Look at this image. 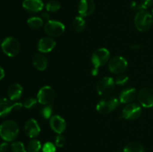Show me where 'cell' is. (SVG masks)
I'll return each instance as SVG.
<instances>
[{
  "label": "cell",
  "instance_id": "1",
  "mask_svg": "<svg viewBox=\"0 0 153 152\" xmlns=\"http://www.w3.org/2000/svg\"><path fill=\"white\" fill-rule=\"evenodd\" d=\"M19 132V125L13 120H6L0 125V137L7 142L13 141Z\"/></svg>",
  "mask_w": 153,
  "mask_h": 152
},
{
  "label": "cell",
  "instance_id": "2",
  "mask_svg": "<svg viewBox=\"0 0 153 152\" xmlns=\"http://www.w3.org/2000/svg\"><path fill=\"white\" fill-rule=\"evenodd\" d=\"M110 52L105 48H100L97 49L91 56V62L94 65L92 69L93 75H97L99 73V68L107 63L110 59Z\"/></svg>",
  "mask_w": 153,
  "mask_h": 152
},
{
  "label": "cell",
  "instance_id": "3",
  "mask_svg": "<svg viewBox=\"0 0 153 152\" xmlns=\"http://www.w3.org/2000/svg\"><path fill=\"white\" fill-rule=\"evenodd\" d=\"M153 23V16L147 10H139L134 17V25L140 31H146Z\"/></svg>",
  "mask_w": 153,
  "mask_h": 152
},
{
  "label": "cell",
  "instance_id": "4",
  "mask_svg": "<svg viewBox=\"0 0 153 152\" xmlns=\"http://www.w3.org/2000/svg\"><path fill=\"white\" fill-rule=\"evenodd\" d=\"M119 99L114 96H105L100 100L97 105V110L102 114H108L111 113L119 105Z\"/></svg>",
  "mask_w": 153,
  "mask_h": 152
},
{
  "label": "cell",
  "instance_id": "5",
  "mask_svg": "<svg viewBox=\"0 0 153 152\" xmlns=\"http://www.w3.org/2000/svg\"><path fill=\"white\" fill-rule=\"evenodd\" d=\"M1 48L4 54L13 58L17 55L20 50V44L16 38L12 37H7L1 43Z\"/></svg>",
  "mask_w": 153,
  "mask_h": 152
},
{
  "label": "cell",
  "instance_id": "6",
  "mask_svg": "<svg viewBox=\"0 0 153 152\" xmlns=\"http://www.w3.org/2000/svg\"><path fill=\"white\" fill-rule=\"evenodd\" d=\"M44 31L46 34L49 37H59V36L62 35L65 31V25L59 21L49 19L45 24Z\"/></svg>",
  "mask_w": 153,
  "mask_h": 152
},
{
  "label": "cell",
  "instance_id": "7",
  "mask_svg": "<svg viewBox=\"0 0 153 152\" xmlns=\"http://www.w3.org/2000/svg\"><path fill=\"white\" fill-rule=\"evenodd\" d=\"M128 66V62L122 56H114L108 61V69L114 74L120 75L123 73Z\"/></svg>",
  "mask_w": 153,
  "mask_h": 152
},
{
  "label": "cell",
  "instance_id": "8",
  "mask_svg": "<svg viewBox=\"0 0 153 152\" xmlns=\"http://www.w3.org/2000/svg\"><path fill=\"white\" fill-rule=\"evenodd\" d=\"M115 86V80L113 77H104L100 79L97 85V91L102 96H108L113 92Z\"/></svg>",
  "mask_w": 153,
  "mask_h": 152
},
{
  "label": "cell",
  "instance_id": "9",
  "mask_svg": "<svg viewBox=\"0 0 153 152\" xmlns=\"http://www.w3.org/2000/svg\"><path fill=\"white\" fill-rule=\"evenodd\" d=\"M55 92L53 88L49 86H44L39 90L37 95V99L40 104L43 105H49L54 101Z\"/></svg>",
  "mask_w": 153,
  "mask_h": 152
},
{
  "label": "cell",
  "instance_id": "10",
  "mask_svg": "<svg viewBox=\"0 0 153 152\" xmlns=\"http://www.w3.org/2000/svg\"><path fill=\"white\" fill-rule=\"evenodd\" d=\"M123 117L128 120H134L138 119L142 113L141 106L137 103L127 104L123 109Z\"/></svg>",
  "mask_w": 153,
  "mask_h": 152
},
{
  "label": "cell",
  "instance_id": "11",
  "mask_svg": "<svg viewBox=\"0 0 153 152\" xmlns=\"http://www.w3.org/2000/svg\"><path fill=\"white\" fill-rule=\"evenodd\" d=\"M137 99L141 107L146 108L153 107V89L149 87L141 89L137 94Z\"/></svg>",
  "mask_w": 153,
  "mask_h": 152
},
{
  "label": "cell",
  "instance_id": "12",
  "mask_svg": "<svg viewBox=\"0 0 153 152\" xmlns=\"http://www.w3.org/2000/svg\"><path fill=\"white\" fill-rule=\"evenodd\" d=\"M22 107L23 104L22 103H11V101L7 98H0V118L7 116L13 110H20Z\"/></svg>",
  "mask_w": 153,
  "mask_h": 152
},
{
  "label": "cell",
  "instance_id": "13",
  "mask_svg": "<svg viewBox=\"0 0 153 152\" xmlns=\"http://www.w3.org/2000/svg\"><path fill=\"white\" fill-rule=\"evenodd\" d=\"M95 10V2L94 0H80L78 5V12L79 16H90L94 13Z\"/></svg>",
  "mask_w": 153,
  "mask_h": 152
},
{
  "label": "cell",
  "instance_id": "14",
  "mask_svg": "<svg viewBox=\"0 0 153 152\" xmlns=\"http://www.w3.org/2000/svg\"><path fill=\"white\" fill-rule=\"evenodd\" d=\"M25 134L30 138H35L40 134V128L38 122L34 119H28L24 126Z\"/></svg>",
  "mask_w": 153,
  "mask_h": 152
},
{
  "label": "cell",
  "instance_id": "15",
  "mask_svg": "<svg viewBox=\"0 0 153 152\" xmlns=\"http://www.w3.org/2000/svg\"><path fill=\"white\" fill-rule=\"evenodd\" d=\"M49 124H50V127L52 131H55L58 134H62L65 131L66 127H67L66 121L64 120V118L58 115L52 116L49 121Z\"/></svg>",
  "mask_w": 153,
  "mask_h": 152
},
{
  "label": "cell",
  "instance_id": "16",
  "mask_svg": "<svg viewBox=\"0 0 153 152\" xmlns=\"http://www.w3.org/2000/svg\"><path fill=\"white\" fill-rule=\"evenodd\" d=\"M56 46V42L51 37H43L37 43V49L40 53H49Z\"/></svg>",
  "mask_w": 153,
  "mask_h": 152
},
{
  "label": "cell",
  "instance_id": "17",
  "mask_svg": "<svg viewBox=\"0 0 153 152\" xmlns=\"http://www.w3.org/2000/svg\"><path fill=\"white\" fill-rule=\"evenodd\" d=\"M22 7L27 11L37 13L43 10L44 4L42 0H24L22 1Z\"/></svg>",
  "mask_w": 153,
  "mask_h": 152
},
{
  "label": "cell",
  "instance_id": "18",
  "mask_svg": "<svg viewBox=\"0 0 153 152\" xmlns=\"http://www.w3.org/2000/svg\"><path fill=\"white\" fill-rule=\"evenodd\" d=\"M137 97V90L135 88L128 87L124 89L120 94L119 101L123 104L131 103Z\"/></svg>",
  "mask_w": 153,
  "mask_h": 152
},
{
  "label": "cell",
  "instance_id": "19",
  "mask_svg": "<svg viewBox=\"0 0 153 152\" xmlns=\"http://www.w3.org/2000/svg\"><path fill=\"white\" fill-rule=\"evenodd\" d=\"M23 89L19 83H12L7 89V96L12 101H17L22 97Z\"/></svg>",
  "mask_w": 153,
  "mask_h": 152
},
{
  "label": "cell",
  "instance_id": "20",
  "mask_svg": "<svg viewBox=\"0 0 153 152\" xmlns=\"http://www.w3.org/2000/svg\"><path fill=\"white\" fill-rule=\"evenodd\" d=\"M32 63L34 66L39 71H44L48 66L47 58L42 53H38L34 55Z\"/></svg>",
  "mask_w": 153,
  "mask_h": 152
},
{
  "label": "cell",
  "instance_id": "21",
  "mask_svg": "<svg viewBox=\"0 0 153 152\" xmlns=\"http://www.w3.org/2000/svg\"><path fill=\"white\" fill-rule=\"evenodd\" d=\"M73 27L76 32H82L86 28V22L83 16H78L73 21Z\"/></svg>",
  "mask_w": 153,
  "mask_h": 152
},
{
  "label": "cell",
  "instance_id": "22",
  "mask_svg": "<svg viewBox=\"0 0 153 152\" xmlns=\"http://www.w3.org/2000/svg\"><path fill=\"white\" fill-rule=\"evenodd\" d=\"M123 152H144V148L140 143L132 142L126 145Z\"/></svg>",
  "mask_w": 153,
  "mask_h": 152
},
{
  "label": "cell",
  "instance_id": "23",
  "mask_svg": "<svg viewBox=\"0 0 153 152\" xmlns=\"http://www.w3.org/2000/svg\"><path fill=\"white\" fill-rule=\"evenodd\" d=\"M27 24L32 29H38L43 25V20L41 17L32 16L27 20Z\"/></svg>",
  "mask_w": 153,
  "mask_h": 152
},
{
  "label": "cell",
  "instance_id": "24",
  "mask_svg": "<svg viewBox=\"0 0 153 152\" xmlns=\"http://www.w3.org/2000/svg\"><path fill=\"white\" fill-rule=\"evenodd\" d=\"M41 143L39 140L33 139L28 142L27 146V152H39L41 150Z\"/></svg>",
  "mask_w": 153,
  "mask_h": 152
},
{
  "label": "cell",
  "instance_id": "25",
  "mask_svg": "<svg viewBox=\"0 0 153 152\" xmlns=\"http://www.w3.org/2000/svg\"><path fill=\"white\" fill-rule=\"evenodd\" d=\"M61 8V4L56 0H50L46 4L47 12H57Z\"/></svg>",
  "mask_w": 153,
  "mask_h": 152
},
{
  "label": "cell",
  "instance_id": "26",
  "mask_svg": "<svg viewBox=\"0 0 153 152\" xmlns=\"http://www.w3.org/2000/svg\"><path fill=\"white\" fill-rule=\"evenodd\" d=\"M10 148L12 152H27V149L22 142H13L10 145Z\"/></svg>",
  "mask_w": 153,
  "mask_h": 152
},
{
  "label": "cell",
  "instance_id": "27",
  "mask_svg": "<svg viewBox=\"0 0 153 152\" xmlns=\"http://www.w3.org/2000/svg\"><path fill=\"white\" fill-rule=\"evenodd\" d=\"M40 114L45 119H51V117L52 116V105L49 104V105H46L44 107H43L42 110H40Z\"/></svg>",
  "mask_w": 153,
  "mask_h": 152
},
{
  "label": "cell",
  "instance_id": "28",
  "mask_svg": "<svg viewBox=\"0 0 153 152\" xmlns=\"http://www.w3.org/2000/svg\"><path fill=\"white\" fill-rule=\"evenodd\" d=\"M153 4V0H140L138 2L139 10H146Z\"/></svg>",
  "mask_w": 153,
  "mask_h": 152
},
{
  "label": "cell",
  "instance_id": "29",
  "mask_svg": "<svg viewBox=\"0 0 153 152\" xmlns=\"http://www.w3.org/2000/svg\"><path fill=\"white\" fill-rule=\"evenodd\" d=\"M43 152H56V146L51 142H47L42 147Z\"/></svg>",
  "mask_w": 153,
  "mask_h": 152
},
{
  "label": "cell",
  "instance_id": "30",
  "mask_svg": "<svg viewBox=\"0 0 153 152\" xmlns=\"http://www.w3.org/2000/svg\"><path fill=\"white\" fill-rule=\"evenodd\" d=\"M128 77L125 75L120 74L118 75V76L117 77L116 80H115V84L117 85H120V86H123L126 83L128 82Z\"/></svg>",
  "mask_w": 153,
  "mask_h": 152
},
{
  "label": "cell",
  "instance_id": "31",
  "mask_svg": "<svg viewBox=\"0 0 153 152\" xmlns=\"http://www.w3.org/2000/svg\"><path fill=\"white\" fill-rule=\"evenodd\" d=\"M38 102L37 101V98H29L28 99L25 100L23 103V107L26 109H31L33 108L34 106L37 104V103Z\"/></svg>",
  "mask_w": 153,
  "mask_h": 152
},
{
  "label": "cell",
  "instance_id": "32",
  "mask_svg": "<svg viewBox=\"0 0 153 152\" xmlns=\"http://www.w3.org/2000/svg\"><path fill=\"white\" fill-rule=\"evenodd\" d=\"M66 139L62 134H58L55 139V146L58 148H62L65 145Z\"/></svg>",
  "mask_w": 153,
  "mask_h": 152
},
{
  "label": "cell",
  "instance_id": "33",
  "mask_svg": "<svg viewBox=\"0 0 153 152\" xmlns=\"http://www.w3.org/2000/svg\"><path fill=\"white\" fill-rule=\"evenodd\" d=\"M9 149V145L7 142H4L0 144V151L1 152H6Z\"/></svg>",
  "mask_w": 153,
  "mask_h": 152
},
{
  "label": "cell",
  "instance_id": "34",
  "mask_svg": "<svg viewBox=\"0 0 153 152\" xmlns=\"http://www.w3.org/2000/svg\"><path fill=\"white\" fill-rule=\"evenodd\" d=\"M130 7L133 10H138V2H137L135 1H131V4H130Z\"/></svg>",
  "mask_w": 153,
  "mask_h": 152
},
{
  "label": "cell",
  "instance_id": "35",
  "mask_svg": "<svg viewBox=\"0 0 153 152\" xmlns=\"http://www.w3.org/2000/svg\"><path fill=\"white\" fill-rule=\"evenodd\" d=\"M41 18L43 19V20H49V14L47 12H44L41 14Z\"/></svg>",
  "mask_w": 153,
  "mask_h": 152
},
{
  "label": "cell",
  "instance_id": "36",
  "mask_svg": "<svg viewBox=\"0 0 153 152\" xmlns=\"http://www.w3.org/2000/svg\"><path fill=\"white\" fill-rule=\"evenodd\" d=\"M4 77V71L2 69V67L0 66V80H2Z\"/></svg>",
  "mask_w": 153,
  "mask_h": 152
},
{
  "label": "cell",
  "instance_id": "37",
  "mask_svg": "<svg viewBox=\"0 0 153 152\" xmlns=\"http://www.w3.org/2000/svg\"><path fill=\"white\" fill-rule=\"evenodd\" d=\"M141 47V46H140V45H137V44H134V45H132V46H131V48L132 49H134V50H136V49H140V48Z\"/></svg>",
  "mask_w": 153,
  "mask_h": 152
},
{
  "label": "cell",
  "instance_id": "38",
  "mask_svg": "<svg viewBox=\"0 0 153 152\" xmlns=\"http://www.w3.org/2000/svg\"><path fill=\"white\" fill-rule=\"evenodd\" d=\"M152 15L153 16V8H152Z\"/></svg>",
  "mask_w": 153,
  "mask_h": 152
},
{
  "label": "cell",
  "instance_id": "39",
  "mask_svg": "<svg viewBox=\"0 0 153 152\" xmlns=\"http://www.w3.org/2000/svg\"><path fill=\"white\" fill-rule=\"evenodd\" d=\"M0 152H1V151H0Z\"/></svg>",
  "mask_w": 153,
  "mask_h": 152
},
{
  "label": "cell",
  "instance_id": "40",
  "mask_svg": "<svg viewBox=\"0 0 153 152\" xmlns=\"http://www.w3.org/2000/svg\"><path fill=\"white\" fill-rule=\"evenodd\" d=\"M0 43H1V42H0Z\"/></svg>",
  "mask_w": 153,
  "mask_h": 152
},
{
  "label": "cell",
  "instance_id": "41",
  "mask_svg": "<svg viewBox=\"0 0 153 152\" xmlns=\"http://www.w3.org/2000/svg\"></svg>",
  "mask_w": 153,
  "mask_h": 152
}]
</instances>
